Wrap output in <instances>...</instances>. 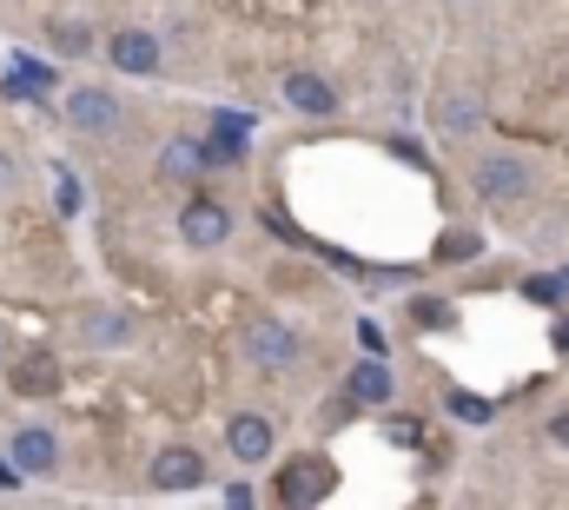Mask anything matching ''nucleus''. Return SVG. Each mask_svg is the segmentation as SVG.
<instances>
[{
  "label": "nucleus",
  "instance_id": "obj_1",
  "mask_svg": "<svg viewBox=\"0 0 569 510\" xmlns=\"http://www.w3.org/2000/svg\"><path fill=\"white\" fill-rule=\"evenodd\" d=\"M7 465H13L20 478H53V471H60V438H53L46 425H20L13 445H7Z\"/></svg>",
  "mask_w": 569,
  "mask_h": 510
},
{
  "label": "nucleus",
  "instance_id": "obj_2",
  "mask_svg": "<svg viewBox=\"0 0 569 510\" xmlns=\"http://www.w3.org/2000/svg\"><path fill=\"white\" fill-rule=\"evenodd\" d=\"M66 119H73V133H119L126 106H119L106 86H73V93H66Z\"/></svg>",
  "mask_w": 569,
  "mask_h": 510
},
{
  "label": "nucleus",
  "instance_id": "obj_3",
  "mask_svg": "<svg viewBox=\"0 0 569 510\" xmlns=\"http://www.w3.org/2000/svg\"><path fill=\"white\" fill-rule=\"evenodd\" d=\"M225 232H232V212H225L219 199H192V206L179 212V239L199 246V252H206V246H225Z\"/></svg>",
  "mask_w": 569,
  "mask_h": 510
},
{
  "label": "nucleus",
  "instance_id": "obj_4",
  "mask_svg": "<svg viewBox=\"0 0 569 510\" xmlns=\"http://www.w3.org/2000/svg\"><path fill=\"white\" fill-rule=\"evenodd\" d=\"M106 60H113L119 73H139V80H146V73H159V40L139 33V27H119V33L106 40Z\"/></svg>",
  "mask_w": 569,
  "mask_h": 510
},
{
  "label": "nucleus",
  "instance_id": "obj_5",
  "mask_svg": "<svg viewBox=\"0 0 569 510\" xmlns=\"http://www.w3.org/2000/svg\"><path fill=\"white\" fill-rule=\"evenodd\" d=\"M477 192H484V199H524V192H530V173H524V159H510V153H491V159H477Z\"/></svg>",
  "mask_w": 569,
  "mask_h": 510
},
{
  "label": "nucleus",
  "instance_id": "obj_6",
  "mask_svg": "<svg viewBox=\"0 0 569 510\" xmlns=\"http://www.w3.org/2000/svg\"><path fill=\"white\" fill-rule=\"evenodd\" d=\"M225 445H232L239 465H265L272 458V425L259 412H239V418H225Z\"/></svg>",
  "mask_w": 569,
  "mask_h": 510
},
{
  "label": "nucleus",
  "instance_id": "obj_7",
  "mask_svg": "<svg viewBox=\"0 0 569 510\" xmlns=\"http://www.w3.org/2000/svg\"><path fill=\"white\" fill-rule=\"evenodd\" d=\"M152 485H159V491H192V485H206V458L172 445V451L152 458Z\"/></svg>",
  "mask_w": 569,
  "mask_h": 510
},
{
  "label": "nucleus",
  "instance_id": "obj_8",
  "mask_svg": "<svg viewBox=\"0 0 569 510\" xmlns=\"http://www.w3.org/2000/svg\"><path fill=\"white\" fill-rule=\"evenodd\" d=\"M245 345H252V358H259V365H292V358H298V339H292L278 319H252Z\"/></svg>",
  "mask_w": 569,
  "mask_h": 510
},
{
  "label": "nucleus",
  "instance_id": "obj_9",
  "mask_svg": "<svg viewBox=\"0 0 569 510\" xmlns=\"http://www.w3.org/2000/svg\"><path fill=\"white\" fill-rule=\"evenodd\" d=\"M285 100H292L298 113H318V119H325V113L338 106V93H331V86H325L318 73H292V80H285Z\"/></svg>",
  "mask_w": 569,
  "mask_h": 510
},
{
  "label": "nucleus",
  "instance_id": "obj_10",
  "mask_svg": "<svg viewBox=\"0 0 569 510\" xmlns=\"http://www.w3.org/2000/svg\"><path fill=\"white\" fill-rule=\"evenodd\" d=\"M239 153H245V119H232V113H225V119H219V133L206 139V166H232Z\"/></svg>",
  "mask_w": 569,
  "mask_h": 510
},
{
  "label": "nucleus",
  "instance_id": "obj_11",
  "mask_svg": "<svg viewBox=\"0 0 569 510\" xmlns=\"http://www.w3.org/2000/svg\"><path fill=\"white\" fill-rule=\"evenodd\" d=\"M159 173H166V179H192V173H206V146H199V139H172L166 159H159Z\"/></svg>",
  "mask_w": 569,
  "mask_h": 510
},
{
  "label": "nucleus",
  "instance_id": "obj_12",
  "mask_svg": "<svg viewBox=\"0 0 569 510\" xmlns=\"http://www.w3.org/2000/svg\"><path fill=\"white\" fill-rule=\"evenodd\" d=\"M351 392H358L365 405H384V398H391V372L371 358V365H358V372H351Z\"/></svg>",
  "mask_w": 569,
  "mask_h": 510
},
{
  "label": "nucleus",
  "instance_id": "obj_13",
  "mask_svg": "<svg viewBox=\"0 0 569 510\" xmlns=\"http://www.w3.org/2000/svg\"><path fill=\"white\" fill-rule=\"evenodd\" d=\"M133 339V319L106 312V319H86V345H126Z\"/></svg>",
  "mask_w": 569,
  "mask_h": 510
},
{
  "label": "nucleus",
  "instance_id": "obj_14",
  "mask_svg": "<svg viewBox=\"0 0 569 510\" xmlns=\"http://www.w3.org/2000/svg\"><path fill=\"white\" fill-rule=\"evenodd\" d=\"M53 46H60V53H93V33H86L80 20H53Z\"/></svg>",
  "mask_w": 569,
  "mask_h": 510
},
{
  "label": "nucleus",
  "instance_id": "obj_15",
  "mask_svg": "<svg viewBox=\"0 0 569 510\" xmlns=\"http://www.w3.org/2000/svg\"><path fill=\"white\" fill-rule=\"evenodd\" d=\"M20 392H53V365L46 358H27V372H13Z\"/></svg>",
  "mask_w": 569,
  "mask_h": 510
},
{
  "label": "nucleus",
  "instance_id": "obj_16",
  "mask_svg": "<svg viewBox=\"0 0 569 510\" xmlns=\"http://www.w3.org/2000/svg\"><path fill=\"white\" fill-rule=\"evenodd\" d=\"M451 412H457V418H471V425H484V418H491V405H484V398H471V392H457V398H451Z\"/></svg>",
  "mask_w": 569,
  "mask_h": 510
},
{
  "label": "nucleus",
  "instance_id": "obj_17",
  "mask_svg": "<svg viewBox=\"0 0 569 510\" xmlns=\"http://www.w3.org/2000/svg\"><path fill=\"white\" fill-rule=\"evenodd\" d=\"M60 212H66V219L80 212V179H73V173H60Z\"/></svg>",
  "mask_w": 569,
  "mask_h": 510
},
{
  "label": "nucleus",
  "instance_id": "obj_18",
  "mask_svg": "<svg viewBox=\"0 0 569 510\" xmlns=\"http://www.w3.org/2000/svg\"><path fill=\"white\" fill-rule=\"evenodd\" d=\"M418 325H451V305H438V299H431V305H418Z\"/></svg>",
  "mask_w": 569,
  "mask_h": 510
},
{
  "label": "nucleus",
  "instance_id": "obj_19",
  "mask_svg": "<svg viewBox=\"0 0 569 510\" xmlns=\"http://www.w3.org/2000/svg\"><path fill=\"white\" fill-rule=\"evenodd\" d=\"M358 345H365V352H371V358H378V352H384V332H378V325H371V319H365V325H358Z\"/></svg>",
  "mask_w": 569,
  "mask_h": 510
},
{
  "label": "nucleus",
  "instance_id": "obj_20",
  "mask_svg": "<svg viewBox=\"0 0 569 510\" xmlns=\"http://www.w3.org/2000/svg\"><path fill=\"white\" fill-rule=\"evenodd\" d=\"M7 186H13V159L0 153V192H7Z\"/></svg>",
  "mask_w": 569,
  "mask_h": 510
},
{
  "label": "nucleus",
  "instance_id": "obj_21",
  "mask_svg": "<svg viewBox=\"0 0 569 510\" xmlns=\"http://www.w3.org/2000/svg\"><path fill=\"white\" fill-rule=\"evenodd\" d=\"M557 438H563V445H569V412H563V418H557Z\"/></svg>",
  "mask_w": 569,
  "mask_h": 510
},
{
  "label": "nucleus",
  "instance_id": "obj_22",
  "mask_svg": "<svg viewBox=\"0 0 569 510\" xmlns=\"http://www.w3.org/2000/svg\"><path fill=\"white\" fill-rule=\"evenodd\" d=\"M0 365H7V325H0Z\"/></svg>",
  "mask_w": 569,
  "mask_h": 510
}]
</instances>
